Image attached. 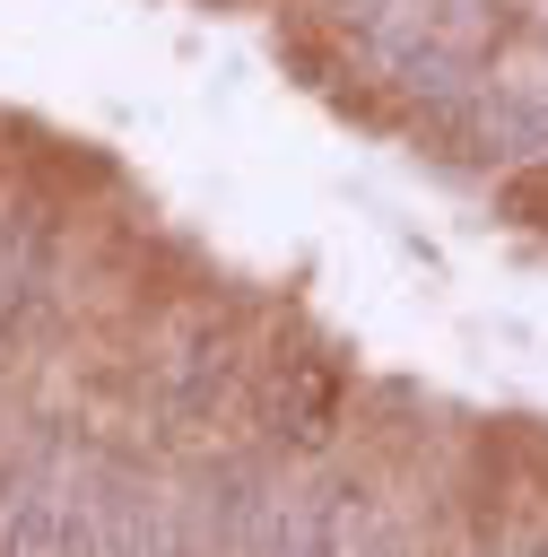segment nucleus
<instances>
[{"mask_svg":"<svg viewBox=\"0 0 548 557\" xmlns=\"http://www.w3.org/2000/svg\"><path fill=\"white\" fill-rule=\"evenodd\" d=\"M348 418V374L322 357V348H296V357H270L261 374V435L278 453H322Z\"/></svg>","mask_w":548,"mask_h":557,"instance_id":"nucleus-1","label":"nucleus"},{"mask_svg":"<svg viewBox=\"0 0 548 557\" xmlns=\"http://www.w3.org/2000/svg\"><path fill=\"white\" fill-rule=\"evenodd\" d=\"M244 331L235 322H200L174 357H165V418L174 426H209V418H226L235 409V392H244Z\"/></svg>","mask_w":548,"mask_h":557,"instance_id":"nucleus-2","label":"nucleus"},{"mask_svg":"<svg viewBox=\"0 0 548 557\" xmlns=\"http://www.w3.org/2000/svg\"><path fill=\"white\" fill-rule=\"evenodd\" d=\"M478 122H487V157H548V52L478 87Z\"/></svg>","mask_w":548,"mask_h":557,"instance_id":"nucleus-3","label":"nucleus"},{"mask_svg":"<svg viewBox=\"0 0 548 557\" xmlns=\"http://www.w3.org/2000/svg\"><path fill=\"white\" fill-rule=\"evenodd\" d=\"M78 540H87L78 487L35 479V487H17V496L0 505V557H78Z\"/></svg>","mask_w":548,"mask_h":557,"instance_id":"nucleus-4","label":"nucleus"},{"mask_svg":"<svg viewBox=\"0 0 548 557\" xmlns=\"http://www.w3.org/2000/svg\"><path fill=\"white\" fill-rule=\"evenodd\" d=\"M339 557H409V540H400L391 522H365V531L348 522V540H339Z\"/></svg>","mask_w":548,"mask_h":557,"instance_id":"nucleus-5","label":"nucleus"},{"mask_svg":"<svg viewBox=\"0 0 548 557\" xmlns=\"http://www.w3.org/2000/svg\"><path fill=\"white\" fill-rule=\"evenodd\" d=\"M522 557H548V531H539V540H531V548H522Z\"/></svg>","mask_w":548,"mask_h":557,"instance_id":"nucleus-6","label":"nucleus"}]
</instances>
